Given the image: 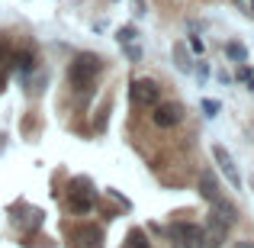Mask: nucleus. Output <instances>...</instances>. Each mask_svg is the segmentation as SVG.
<instances>
[{
  "label": "nucleus",
  "mask_w": 254,
  "mask_h": 248,
  "mask_svg": "<svg viewBox=\"0 0 254 248\" xmlns=\"http://www.w3.org/2000/svg\"><path fill=\"white\" fill-rule=\"evenodd\" d=\"M251 187H254V177H251Z\"/></svg>",
  "instance_id": "23"
},
{
  "label": "nucleus",
  "mask_w": 254,
  "mask_h": 248,
  "mask_svg": "<svg viewBox=\"0 0 254 248\" xmlns=\"http://www.w3.org/2000/svg\"><path fill=\"white\" fill-rule=\"evenodd\" d=\"M132 13H135V16L142 19L145 13H148V3H145V0H132Z\"/></svg>",
  "instance_id": "17"
},
{
  "label": "nucleus",
  "mask_w": 254,
  "mask_h": 248,
  "mask_svg": "<svg viewBox=\"0 0 254 248\" xmlns=\"http://www.w3.org/2000/svg\"><path fill=\"white\" fill-rule=\"evenodd\" d=\"M203 110H206V116H219V103H216V100H203Z\"/></svg>",
  "instance_id": "19"
},
{
  "label": "nucleus",
  "mask_w": 254,
  "mask_h": 248,
  "mask_svg": "<svg viewBox=\"0 0 254 248\" xmlns=\"http://www.w3.org/2000/svg\"><path fill=\"white\" fill-rule=\"evenodd\" d=\"M184 119V106L180 103H158V106H151V123L158 126V129H174V126Z\"/></svg>",
  "instance_id": "5"
},
{
  "label": "nucleus",
  "mask_w": 254,
  "mask_h": 248,
  "mask_svg": "<svg viewBox=\"0 0 254 248\" xmlns=\"http://www.w3.org/2000/svg\"><path fill=\"white\" fill-rule=\"evenodd\" d=\"M174 65H177V71H184V75H193V58H190L187 42H174Z\"/></svg>",
  "instance_id": "9"
},
{
  "label": "nucleus",
  "mask_w": 254,
  "mask_h": 248,
  "mask_svg": "<svg viewBox=\"0 0 254 248\" xmlns=\"http://www.w3.org/2000/svg\"><path fill=\"white\" fill-rule=\"evenodd\" d=\"M251 68H245V65H242V68H238V81H251Z\"/></svg>",
  "instance_id": "20"
},
{
  "label": "nucleus",
  "mask_w": 254,
  "mask_h": 248,
  "mask_svg": "<svg viewBox=\"0 0 254 248\" xmlns=\"http://www.w3.org/2000/svg\"><path fill=\"white\" fill-rule=\"evenodd\" d=\"M232 3L238 6V13H242V16L254 19V0H232Z\"/></svg>",
  "instance_id": "14"
},
{
  "label": "nucleus",
  "mask_w": 254,
  "mask_h": 248,
  "mask_svg": "<svg viewBox=\"0 0 254 248\" xmlns=\"http://www.w3.org/2000/svg\"><path fill=\"white\" fill-rule=\"evenodd\" d=\"M123 52L129 55V62H142V49H138L135 42H129V45H123Z\"/></svg>",
  "instance_id": "16"
},
{
  "label": "nucleus",
  "mask_w": 254,
  "mask_h": 248,
  "mask_svg": "<svg viewBox=\"0 0 254 248\" xmlns=\"http://www.w3.org/2000/svg\"><path fill=\"white\" fill-rule=\"evenodd\" d=\"M235 248H254L251 242H235Z\"/></svg>",
  "instance_id": "21"
},
{
  "label": "nucleus",
  "mask_w": 254,
  "mask_h": 248,
  "mask_svg": "<svg viewBox=\"0 0 254 248\" xmlns=\"http://www.w3.org/2000/svg\"><path fill=\"white\" fill-rule=\"evenodd\" d=\"M225 55H229L232 62L242 65L245 58H248V52H245V45H242V42H225Z\"/></svg>",
  "instance_id": "11"
},
{
  "label": "nucleus",
  "mask_w": 254,
  "mask_h": 248,
  "mask_svg": "<svg viewBox=\"0 0 254 248\" xmlns=\"http://www.w3.org/2000/svg\"><path fill=\"white\" fill-rule=\"evenodd\" d=\"M225 236H229V226L219 223V219H209V223L203 226V245L206 248H222Z\"/></svg>",
  "instance_id": "7"
},
{
  "label": "nucleus",
  "mask_w": 254,
  "mask_h": 248,
  "mask_svg": "<svg viewBox=\"0 0 254 248\" xmlns=\"http://www.w3.org/2000/svg\"><path fill=\"white\" fill-rule=\"evenodd\" d=\"M13 68H16L19 75H29V71H36V55H32L29 49H26V52H16V55H13Z\"/></svg>",
  "instance_id": "10"
},
{
  "label": "nucleus",
  "mask_w": 254,
  "mask_h": 248,
  "mask_svg": "<svg viewBox=\"0 0 254 248\" xmlns=\"http://www.w3.org/2000/svg\"><path fill=\"white\" fill-rule=\"evenodd\" d=\"M245 84H248V90H251V93H254V78H251V81H245Z\"/></svg>",
  "instance_id": "22"
},
{
  "label": "nucleus",
  "mask_w": 254,
  "mask_h": 248,
  "mask_svg": "<svg viewBox=\"0 0 254 248\" xmlns=\"http://www.w3.org/2000/svg\"><path fill=\"white\" fill-rule=\"evenodd\" d=\"M103 58L100 55H93V52H81V55H74V62H71V68H68V84H71V90L74 93H87L93 87V81H97V75H100V68H103Z\"/></svg>",
  "instance_id": "1"
},
{
  "label": "nucleus",
  "mask_w": 254,
  "mask_h": 248,
  "mask_svg": "<svg viewBox=\"0 0 254 248\" xmlns=\"http://www.w3.org/2000/svg\"><path fill=\"white\" fill-rule=\"evenodd\" d=\"M193 75H196V78H199V84H203L206 78H209V65H206V62H199L196 68H193Z\"/></svg>",
  "instance_id": "18"
},
{
  "label": "nucleus",
  "mask_w": 254,
  "mask_h": 248,
  "mask_svg": "<svg viewBox=\"0 0 254 248\" xmlns=\"http://www.w3.org/2000/svg\"><path fill=\"white\" fill-rule=\"evenodd\" d=\"M168 236H171L174 248H206L203 245V226H196V223H174Z\"/></svg>",
  "instance_id": "3"
},
{
  "label": "nucleus",
  "mask_w": 254,
  "mask_h": 248,
  "mask_svg": "<svg viewBox=\"0 0 254 248\" xmlns=\"http://www.w3.org/2000/svg\"><path fill=\"white\" fill-rule=\"evenodd\" d=\"M212 158H216L219 171L225 174V180H229V187H235V190H242V174H238V165H235V158L229 155V149H225V145H212Z\"/></svg>",
  "instance_id": "4"
},
{
  "label": "nucleus",
  "mask_w": 254,
  "mask_h": 248,
  "mask_svg": "<svg viewBox=\"0 0 254 248\" xmlns=\"http://www.w3.org/2000/svg\"><path fill=\"white\" fill-rule=\"evenodd\" d=\"M116 39H119V45H129V42L138 39V29H135V26H123V29L116 32Z\"/></svg>",
  "instance_id": "13"
},
{
  "label": "nucleus",
  "mask_w": 254,
  "mask_h": 248,
  "mask_svg": "<svg viewBox=\"0 0 254 248\" xmlns=\"http://www.w3.org/2000/svg\"><path fill=\"white\" fill-rule=\"evenodd\" d=\"M196 190H199V197H203L206 203H216V200L222 197V187H219V177L209 171V167H203V171H199V177H196Z\"/></svg>",
  "instance_id": "6"
},
{
  "label": "nucleus",
  "mask_w": 254,
  "mask_h": 248,
  "mask_svg": "<svg viewBox=\"0 0 254 248\" xmlns=\"http://www.w3.org/2000/svg\"><path fill=\"white\" fill-rule=\"evenodd\" d=\"M129 97L135 106H145V110H151V106L161 103V87L158 81H151V78H135L129 87Z\"/></svg>",
  "instance_id": "2"
},
{
  "label": "nucleus",
  "mask_w": 254,
  "mask_h": 248,
  "mask_svg": "<svg viewBox=\"0 0 254 248\" xmlns=\"http://www.w3.org/2000/svg\"><path fill=\"white\" fill-rule=\"evenodd\" d=\"M187 49H190L193 55H203V52H206V42L199 36H190V39H187Z\"/></svg>",
  "instance_id": "15"
},
{
  "label": "nucleus",
  "mask_w": 254,
  "mask_h": 248,
  "mask_svg": "<svg viewBox=\"0 0 254 248\" xmlns=\"http://www.w3.org/2000/svg\"><path fill=\"white\" fill-rule=\"evenodd\" d=\"M123 248H148V242H145V232H142V229H132Z\"/></svg>",
  "instance_id": "12"
},
{
  "label": "nucleus",
  "mask_w": 254,
  "mask_h": 248,
  "mask_svg": "<svg viewBox=\"0 0 254 248\" xmlns=\"http://www.w3.org/2000/svg\"><path fill=\"white\" fill-rule=\"evenodd\" d=\"M209 206H212V213H209L212 219H219V223H225V226H235L238 223V206L235 203H229V200L219 197L216 203H209Z\"/></svg>",
  "instance_id": "8"
}]
</instances>
